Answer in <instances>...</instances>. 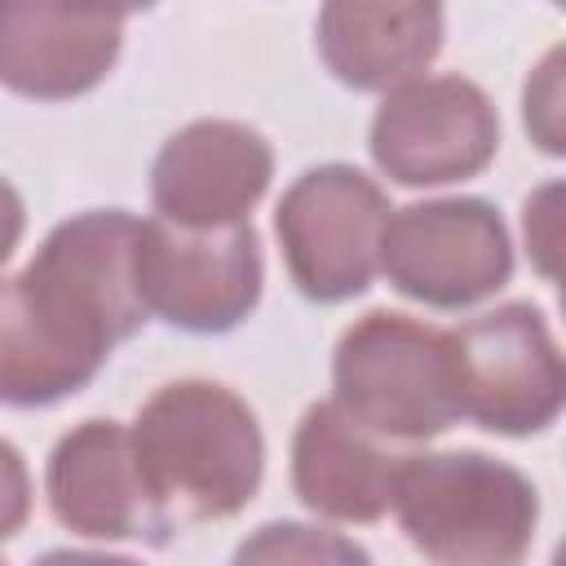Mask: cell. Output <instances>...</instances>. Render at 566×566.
<instances>
[{
  "label": "cell",
  "instance_id": "6da1fadb",
  "mask_svg": "<svg viewBox=\"0 0 566 566\" xmlns=\"http://www.w3.org/2000/svg\"><path fill=\"white\" fill-rule=\"evenodd\" d=\"M142 217L93 208L57 221L35 256L0 279V407L35 411L75 398L115 345L142 332Z\"/></svg>",
  "mask_w": 566,
  "mask_h": 566
},
{
  "label": "cell",
  "instance_id": "7a4b0ae2",
  "mask_svg": "<svg viewBox=\"0 0 566 566\" xmlns=\"http://www.w3.org/2000/svg\"><path fill=\"white\" fill-rule=\"evenodd\" d=\"M146 486L172 522H226L252 504L265 478L256 411L217 380L159 385L128 424Z\"/></svg>",
  "mask_w": 566,
  "mask_h": 566
},
{
  "label": "cell",
  "instance_id": "3957f363",
  "mask_svg": "<svg viewBox=\"0 0 566 566\" xmlns=\"http://www.w3.org/2000/svg\"><path fill=\"white\" fill-rule=\"evenodd\" d=\"M389 509L407 544L447 566L522 562L539 526L535 482L517 464L464 447L402 455Z\"/></svg>",
  "mask_w": 566,
  "mask_h": 566
},
{
  "label": "cell",
  "instance_id": "277c9868",
  "mask_svg": "<svg viewBox=\"0 0 566 566\" xmlns=\"http://www.w3.org/2000/svg\"><path fill=\"white\" fill-rule=\"evenodd\" d=\"M332 402L389 442L447 433L460 420L447 332L394 310L354 318L332 354Z\"/></svg>",
  "mask_w": 566,
  "mask_h": 566
},
{
  "label": "cell",
  "instance_id": "5b68a950",
  "mask_svg": "<svg viewBox=\"0 0 566 566\" xmlns=\"http://www.w3.org/2000/svg\"><path fill=\"white\" fill-rule=\"evenodd\" d=\"M447 340L455 407L478 429L500 438H531L562 416V349L548 318L531 301H504L447 332Z\"/></svg>",
  "mask_w": 566,
  "mask_h": 566
},
{
  "label": "cell",
  "instance_id": "8992f818",
  "mask_svg": "<svg viewBox=\"0 0 566 566\" xmlns=\"http://www.w3.org/2000/svg\"><path fill=\"white\" fill-rule=\"evenodd\" d=\"M389 195L354 164L305 168L274 208V234L287 279L305 301L340 305L380 274V234Z\"/></svg>",
  "mask_w": 566,
  "mask_h": 566
},
{
  "label": "cell",
  "instance_id": "52a82bcc",
  "mask_svg": "<svg viewBox=\"0 0 566 566\" xmlns=\"http://www.w3.org/2000/svg\"><path fill=\"white\" fill-rule=\"evenodd\" d=\"M265 261L252 221L177 226L164 217L142 221L137 287L150 318L190 336L234 332L261 301Z\"/></svg>",
  "mask_w": 566,
  "mask_h": 566
},
{
  "label": "cell",
  "instance_id": "ba28073f",
  "mask_svg": "<svg viewBox=\"0 0 566 566\" xmlns=\"http://www.w3.org/2000/svg\"><path fill=\"white\" fill-rule=\"evenodd\" d=\"M380 274L429 310H469L513 279V239L495 203L473 195L389 208Z\"/></svg>",
  "mask_w": 566,
  "mask_h": 566
},
{
  "label": "cell",
  "instance_id": "9c48e42d",
  "mask_svg": "<svg viewBox=\"0 0 566 566\" xmlns=\"http://www.w3.org/2000/svg\"><path fill=\"white\" fill-rule=\"evenodd\" d=\"M367 150L394 186L429 190L469 181L500 150V111L464 75H416L380 97Z\"/></svg>",
  "mask_w": 566,
  "mask_h": 566
},
{
  "label": "cell",
  "instance_id": "30bf717a",
  "mask_svg": "<svg viewBox=\"0 0 566 566\" xmlns=\"http://www.w3.org/2000/svg\"><path fill=\"white\" fill-rule=\"evenodd\" d=\"M44 495L53 522L80 539H133L164 548L177 526L142 478L128 424L102 416L80 420L53 442L44 464Z\"/></svg>",
  "mask_w": 566,
  "mask_h": 566
},
{
  "label": "cell",
  "instance_id": "8fae6325",
  "mask_svg": "<svg viewBox=\"0 0 566 566\" xmlns=\"http://www.w3.org/2000/svg\"><path fill=\"white\" fill-rule=\"evenodd\" d=\"M124 18L93 0H0V84L31 102L93 93L119 62Z\"/></svg>",
  "mask_w": 566,
  "mask_h": 566
},
{
  "label": "cell",
  "instance_id": "7c38bea8",
  "mask_svg": "<svg viewBox=\"0 0 566 566\" xmlns=\"http://www.w3.org/2000/svg\"><path fill=\"white\" fill-rule=\"evenodd\" d=\"M274 177V146L243 119H190L150 164L155 217L177 226L248 221Z\"/></svg>",
  "mask_w": 566,
  "mask_h": 566
},
{
  "label": "cell",
  "instance_id": "4fadbf2b",
  "mask_svg": "<svg viewBox=\"0 0 566 566\" xmlns=\"http://www.w3.org/2000/svg\"><path fill=\"white\" fill-rule=\"evenodd\" d=\"M447 40L442 0H323L314 49L336 84L389 93L433 66Z\"/></svg>",
  "mask_w": 566,
  "mask_h": 566
},
{
  "label": "cell",
  "instance_id": "5bb4252c",
  "mask_svg": "<svg viewBox=\"0 0 566 566\" xmlns=\"http://www.w3.org/2000/svg\"><path fill=\"white\" fill-rule=\"evenodd\" d=\"M398 464L402 455L389 438L354 424L332 398L305 407L292 433V491L314 517L327 522H380L394 504Z\"/></svg>",
  "mask_w": 566,
  "mask_h": 566
},
{
  "label": "cell",
  "instance_id": "9a60e30c",
  "mask_svg": "<svg viewBox=\"0 0 566 566\" xmlns=\"http://www.w3.org/2000/svg\"><path fill=\"white\" fill-rule=\"evenodd\" d=\"M234 562H367V548H358L340 531H323L305 522H270L234 548Z\"/></svg>",
  "mask_w": 566,
  "mask_h": 566
},
{
  "label": "cell",
  "instance_id": "2e32d148",
  "mask_svg": "<svg viewBox=\"0 0 566 566\" xmlns=\"http://www.w3.org/2000/svg\"><path fill=\"white\" fill-rule=\"evenodd\" d=\"M522 124L531 133V142L544 155H566V115H562V49L553 44L539 66L526 75L522 88Z\"/></svg>",
  "mask_w": 566,
  "mask_h": 566
},
{
  "label": "cell",
  "instance_id": "e0dca14e",
  "mask_svg": "<svg viewBox=\"0 0 566 566\" xmlns=\"http://www.w3.org/2000/svg\"><path fill=\"white\" fill-rule=\"evenodd\" d=\"M522 239L531 252V265L553 283L557 256H562V181H544L522 203Z\"/></svg>",
  "mask_w": 566,
  "mask_h": 566
},
{
  "label": "cell",
  "instance_id": "ac0fdd59",
  "mask_svg": "<svg viewBox=\"0 0 566 566\" xmlns=\"http://www.w3.org/2000/svg\"><path fill=\"white\" fill-rule=\"evenodd\" d=\"M31 517V473L22 451L0 438V544L13 539Z\"/></svg>",
  "mask_w": 566,
  "mask_h": 566
},
{
  "label": "cell",
  "instance_id": "d6986e66",
  "mask_svg": "<svg viewBox=\"0 0 566 566\" xmlns=\"http://www.w3.org/2000/svg\"><path fill=\"white\" fill-rule=\"evenodd\" d=\"M22 230H27V203H22L18 186L0 177V270H4V261L18 252Z\"/></svg>",
  "mask_w": 566,
  "mask_h": 566
},
{
  "label": "cell",
  "instance_id": "ffe728a7",
  "mask_svg": "<svg viewBox=\"0 0 566 566\" xmlns=\"http://www.w3.org/2000/svg\"><path fill=\"white\" fill-rule=\"evenodd\" d=\"M93 4H102V9H106V13H115V18H133V13L155 9L159 0H93Z\"/></svg>",
  "mask_w": 566,
  "mask_h": 566
}]
</instances>
